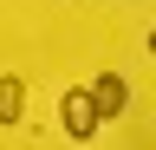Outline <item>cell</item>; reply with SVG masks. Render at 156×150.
<instances>
[{"label": "cell", "instance_id": "obj_1", "mask_svg": "<svg viewBox=\"0 0 156 150\" xmlns=\"http://www.w3.org/2000/svg\"><path fill=\"white\" fill-rule=\"evenodd\" d=\"M58 118H65V137H98L104 130V111H98V98H91V85H72L65 98H58Z\"/></svg>", "mask_w": 156, "mask_h": 150}, {"label": "cell", "instance_id": "obj_2", "mask_svg": "<svg viewBox=\"0 0 156 150\" xmlns=\"http://www.w3.org/2000/svg\"><path fill=\"white\" fill-rule=\"evenodd\" d=\"M91 98H98V111H104V124L124 118L130 111V79L124 72H104V79H91Z\"/></svg>", "mask_w": 156, "mask_h": 150}, {"label": "cell", "instance_id": "obj_3", "mask_svg": "<svg viewBox=\"0 0 156 150\" xmlns=\"http://www.w3.org/2000/svg\"><path fill=\"white\" fill-rule=\"evenodd\" d=\"M20 111H26V79L0 72V124H20Z\"/></svg>", "mask_w": 156, "mask_h": 150}, {"label": "cell", "instance_id": "obj_4", "mask_svg": "<svg viewBox=\"0 0 156 150\" xmlns=\"http://www.w3.org/2000/svg\"><path fill=\"white\" fill-rule=\"evenodd\" d=\"M150 59H156V33H150Z\"/></svg>", "mask_w": 156, "mask_h": 150}]
</instances>
